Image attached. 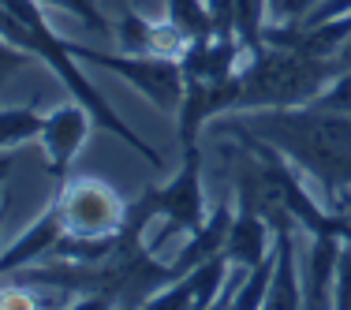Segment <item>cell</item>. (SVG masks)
Here are the masks:
<instances>
[{
	"label": "cell",
	"instance_id": "obj_1",
	"mask_svg": "<svg viewBox=\"0 0 351 310\" xmlns=\"http://www.w3.org/2000/svg\"><path fill=\"white\" fill-rule=\"evenodd\" d=\"M217 131H247V135L277 146L299 172L322 183L325 202L351 187V116L322 105H284V108H247L228 112Z\"/></svg>",
	"mask_w": 351,
	"mask_h": 310
},
{
	"label": "cell",
	"instance_id": "obj_2",
	"mask_svg": "<svg viewBox=\"0 0 351 310\" xmlns=\"http://www.w3.org/2000/svg\"><path fill=\"white\" fill-rule=\"evenodd\" d=\"M4 45L19 49L23 56L41 60L49 71L56 75V79L64 82V90H68L75 102L90 108V116H94L97 128L108 131V135H116L120 142H128V146L135 150L138 157H146L154 169H165L161 154L123 123V116L116 112L101 94H97V86L86 79V71L75 64L79 56L71 53V41L60 38L53 27H49L45 12H41V0H4Z\"/></svg>",
	"mask_w": 351,
	"mask_h": 310
},
{
	"label": "cell",
	"instance_id": "obj_3",
	"mask_svg": "<svg viewBox=\"0 0 351 310\" xmlns=\"http://www.w3.org/2000/svg\"><path fill=\"white\" fill-rule=\"evenodd\" d=\"M337 71H344L340 60H314V56L291 53V49H280V45H262L258 53L243 56L236 112L311 105L329 86V79Z\"/></svg>",
	"mask_w": 351,
	"mask_h": 310
},
{
	"label": "cell",
	"instance_id": "obj_4",
	"mask_svg": "<svg viewBox=\"0 0 351 310\" xmlns=\"http://www.w3.org/2000/svg\"><path fill=\"white\" fill-rule=\"evenodd\" d=\"M71 53L82 64L120 75L128 86H135L146 102H154L161 112L176 116L183 102V64L180 56H154V53H105V49H86L71 41Z\"/></svg>",
	"mask_w": 351,
	"mask_h": 310
},
{
	"label": "cell",
	"instance_id": "obj_5",
	"mask_svg": "<svg viewBox=\"0 0 351 310\" xmlns=\"http://www.w3.org/2000/svg\"><path fill=\"white\" fill-rule=\"evenodd\" d=\"M68 236L79 239H108L128 224V202L105 180H68L56 195Z\"/></svg>",
	"mask_w": 351,
	"mask_h": 310
},
{
	"label": "cell",
	"instance_id": "obj_6",
	"mask_svg": "<svg viewBox=\"0 0 351 310\" xmlns=\"http://www.w3.org/2000/svg\"><path fill=\"white\" fill-rule=\"evenodd\" d=\"M149 202H154L157 217H165V236H172V232L191 236L210 217L202 191V150L198 146L183 150V161L172 172V180L161 183V187H149Z\"/></svg>",
	"mask_w": 351,
	"mask_h": 310
},
{
	"label": "cell",
	"instance_id": "obj_7",
	"mask_svg": "<svg viewBox=\"0 0 351 310\" xmlns=\"http://www.w3.org/2000/svg\"><path fill=\"white\" fill-rule=\"evenodd\" d=\"M90 123H94V116H90V108L79 105V102L56 105L53 112L45 116L38 142H41V150H45V169L56 183H68V169H71L75 154H79V146L90 135Z\"/></svg>",
	"mask_w": 351,
	"mask_h": 310
},
{
	"label": "cell",
	"instance_id": "obj_8",
	"mask_svg": "<svg viewBox=\"0 0 351 310\" xmlns=\"http://www.w3.org/2000/svg\"><path fill=\"white\" fill-rule=\"evenodd\" d=\"M232 262L228 254H217L210 262L195 265L183 276H176L172 284H165L161 291L146 299L149 310H183V307H217L221 303V284L228 276Z\"/></svg>",
	"mask_w": 351,
	"mask_h": 310
},
{
	"label": "cell",
	"instance_id": "obj_9",
	"mask_svg": "<svg viewBox=\"0 0 351 310\" xmlns=\"http://www.w3.org/2000/svg\"><path fill=\"white\" fill-rule=\"evenodd\" d=\"M112 34L120 38L123 53H154V56H183V49L191 45V38L165 15L161 23L138 15L131 4H123L120 23L112 27Z\"/></svg>",
	"mask_w": 351,
	"mask_h": 310
},
{
	"label": "cell",
	"instance_id": "obj_10",
	"mask_svg": "<svg viewBox=\"0 0 351 310\" xmlns=\"http://www.w3.org/2000/svg\"><path fill=\"white\" fill-rule=\"evenodd\" d=\"M64 236H68V228H64L60 202H53L34 224H30L27 232H23L19 239H12V243L4 247L0 273H15V270H23V265L38 262V258H49V254H53V247H56Z\"/></svg>",
	"mask_w": 351,
	"mask_h": 310
},
{
	"label": "cell",
	"instance_id": "obj_11",
	"mask_svg": "<svg viewBox=\"0 0 351 310\" xmlns=\"http://www.w3.org/2000/svg\"><path fill=\"white\" fill-rule=\"evenodd\" d=\"M269 250H273V224L254 209L236 206V217H232V228H228V247H224L228 262L236 270H254Z\"/></svg>",
	"mask_w": 351,
	"mask_h": 310
},
{
	"label": "cell",
	"instance_id": "obj_12",
	"mask_svg": "<svg viewBox=\"0 0 351 310\" xmlns=\"http://www.w3.org/2000/svg\"><path fill=\"white\" fill-rule=\"evenodd\" d=\"M232 202H221L210 209V217H206L202 224H198L195 232H191V239L183 243V250L172 258V270L176 276H183L187 270H195V265L210 262V258L224 254V247H228V228H232Z\"/></svg>",
	"mask_w": 351,
	"mask_h": 310
},
{
	"label": "cell",
	"instance_id": "obj_13",
	"mask_svg": "<svg viewBox=\"0 0 351 310\" xmlns=\"http://www.w3.org/2000/svg\"><path fill=\"white\" fill-rule=\"evenodd\" d=\"M295 228H277L273 232V250H277V265H273V281L265 288V307L273 310H295L306 307V291L295 281Z\"/></svg>",
	"mask_w": 351,
	"mask_h": 310
},
{
	"label": "cell",
	"instance_id": "obj_14",
	"mask_svg": "<svg viewBox=\"0 0 351 310\" xmlns=\"http://www.w3.org/2000/svg\"><path fill=\"white\" fill-rule=\"evenodd\" d=\"M344 239L337 232H322L314 236L311 262H306V307H332V284H337V262Z\"/></svg>",
	"mask_w": 351,
	"mask_h": 310
},
{
	"label": "cell",
	"instance_id": "obj_15",
	"mask_svg": "<svg viewBox=\"0 0 351 310\" xmlns=\"http://www.w3.org/2000/svg\"><path fill=\"white\" fill-rule=\"evenodd\" d=\"M265 12H269V0H236V38L243 45V56L265 45Z\"/></svg>",
	"mask_w": 351,
	"mask_h": 310
},
{
	"label": "cell",
	"instance_id": "obj_16",
	"mask_svg": "<svg viewBox=\"0 0 351 310\" xmlns=\"http://www.w3.org/2000/svg\"><path fill=\"white\" fill-rule=\"evenodd\" d=\"M41 123H45V116H38L34 108H4V116H0V146H4V154H12L19 142L27 139H41Z\"/></svg>",
	"mask_w": 351,
	"mask_h": 310
},
{
	"label": "cell",
	"instance_id": "obj_17",
	"mask_svg": "<svg viewBox=\"0 0 351 310\" xmlns=\"http://www.w3.org/2000/svg\"><path fill=\"white\" fill-rule=\"evenodd\" d=\"M314 105L332 108V112H348V116H351V68H344V71L332 75L329 86H325L322 94L314 97Z\"/></svg>",
	"mask_w": 351,
	"mask_h": 310
},
{
	"label": "cell",
	"instance_id": "obj_18",
	"mask_svg": "<svg viewBox=\"0 0 351 310\" xmlns=\"http://www.w3.org/2000/svg\"><path fill=\"white\" fill-rule=\"evenodd\" d=\"M41 4H56V8H64V12H71L75 19L86 23L90 30H101V34H105V30H112L97 0H41Z\"/></svg>",
	"mask_w": 351,
	"mask_h": 310
},
{
	"label": "cell",
	"instance_id": "obj_19",
	"mask_svg": "<svg viewBox=\"0 0 351 310\" xmlns=\"http://www.w3.org/2000/svg\"><path fill=\"white\" fill-rule=\"evenodd\" d=\"M332 307L351 310V243L344 239L340 247V262H337V284H332Z\"/></svg>",
	"mask_w": 351,
	"mask_h": 310
},
{
	"label": "cell",
	"instance_id": "obj_20",
	"mask_svg": "<svg viewBox=\"0 0 351 310\" xmlns=\"http://www.w3.org/2000/svg\"><path fill=\"white\" fill-rule=\"evenodd\" d=\"M325 206H329V232H337L340 239L351 243V187H344L332 202H325Z\"/></svg>",
	"mask_w": 351,
	"mask_h": 310
},
{
	"label": "cell",
	"instance_id": "obj_21",
	"mask_svg": "<svg viewBox=\"0 0 351 310\" xmlns=\"http://www.w3.org/2000/svg\"><path fill=\"white\" fill-rule=\"evenodd\" d=\"M322 0H269V19L273 23H299L314 12Z\"/></svg>",
	"mask_w": 351,
	"mask_h": 310
},
{
	"label": "cell",
	"instance_id": "obj_22",
	"mask_svg": "<svg viewBox=\"0 0 351 310\" xmlns=\"http://www.w3.org/2000/svg\"><path fill=\"white\" fill-rule=\"evenodd\" d=\"M213 19V34L221 38H236V0H206Z\"/></svg>",
	"mask_w": 351,
	"mask_h": 310
},
{
	"label": "cell",
	"instance_id": "obj_23",
	"mask_svg": "<svg viewBox=\"0 0 351 310\" xmlns=\"http://www.w3.org/2000/svg\"><path fill=\"white\" fill-rule=\"evenodd\" d=\"M340 68H351V41L344 45V53H340Z\"/></svg>",
	"mask_w": 351,
	"mask_h": 310
}]
</instances>
